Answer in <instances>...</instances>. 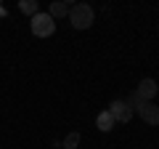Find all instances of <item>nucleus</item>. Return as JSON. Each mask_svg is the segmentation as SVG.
Instances as JSON below:
<instances>
[{
  "instance_id": "obj_1",
  "label": "nucleus",
  "mask_w": 159,
  "mask_h": 149,
  "mask_svg": "<svg viewBox=\"0 0 159 149\" xmlns=\"http://www.w3.org/2000/svg\"><path fill=\"white\" fill-rule=\"evenodd\" d=\"M93 19H96V13H93V8L88 3H74L69 8V24L74 29H88L93 24Z\"/></svg>"
},
{
  "instance_id": "obj_2",
  "label": "nucleus",
  "mask_w": 159,
  "mask_h": 149,
  "mask_svg": "<svg viewBox=\"0 0 159 149\" xmlns=\"http://www.w3.org/2000/svg\"><path fill=\"white\" fill-rule=\"evenodd\" d=\"M29 27H32V35H37V37H51V35L56 32V22H53L48 13H34L32 22H29Z\"/></svg>"
},
{
  "instance_id": "obj_3",
  "label": "nucleus",
  "mask_w": 159,
  "mask_h": 149,
  "mask_svg": "<svg viewBox=\"0 0 159 149\" xmlns=\"http://www.w3.org/2000/svg\"><path fill=\"white\" fill-rule=\"evenodd\" d=\"M106 112L114 117V123H130V117H133V109L127 107V101H119V99L109 104Z\"/></svg>"
},
{
  "instance_id": "obj_4",
  "label": "nucleus",
  "mask_w": 159,
  "mask_h": 149,
  "mask_svg": "<svg viewBox=\"0 0 159 149\" xmlns=\"http://www.w3.org/2000/svg\"><path fill=\"white\" fill-rule=\"evenodd\" d=\"M157 91H159L157 80H151V77H143V80L138 83V88H135V96L141 99V101H154Z\"/></svg>"
},
{
  "instance_id": "obj_5",
  "label": "nucleus",
  "mask_w": 159,
  "mask_h": 149,
  "mask_svg": "<svg viewBox=\"0 0 159 149\" xmlns=\"http://www.w3.org/2000/svg\"><path fill=\"white\" fill-rule=\"evenodd\" d=\"M135 112L143 117V123H148V125H159V107L154 101H143Z\"/></svg>"
},
{
  "instance_id": "obj_6",
  "label": "nucleus",
  "mask_w": 159,
  "mask_h": 149,
  "mask_svg": "<svg viewBox=\"0 0 159 149\" xmlns=\"http://www.w3.org/2000/svg\"><path fill=\"white\" fill-rule=\"evenodd\" d=\"M69 3H61V0H56V3H51V8H48V16L56 22V19H64V16H69Z\"/></svg>"
},
{
  "instance_id": "obj_7",
  "label": "nucleus",
  "mask_w": 159,
  "mask_h": 149,
  "mask_svg": "<svg viewBox=\"0 0 159 149\" xmlns=\"http://www.w3.org/2000/svg\"><path fill=\"white\" fill-rule=\"evenodd\" d=\"M96 128H98V131H103V133H109L114 128V117L109 115V112H101V115L96 117Z\"/></svg>"
},
{
  "instance_id": "obj_8",
  "label": "nucleus",
  "mask_w": 159,
  "mask_h": 149,
  "mask_svg": "<svg viewBox=\"0 0 159 149\" xmlns=\"http://www.w3.org/2000/svg\"><path fill=\"white\" fill-rule=\"evenodd\" d=\"M19 11H21V13H29V16L40 13V8H37V0H21V3H19Z\"/></svg>"
},
{
  "instance_id": "obj_9",
  "label": "nucleus",
  "mask_w": 159,
  "mask_h": 149,
  "mask_svg": "<svg viewBox=\"0 0 159 149\" xmlns=\"http://www.w3.org/2000/svg\"><path fill=\"white\" fill-rule=\"evenodd\" d=\"M64 147L66 149H77L80 147V133H69V136L64 138Z\"/></svg>"
},
{
  "instance_id": "obj_10",
  "label": "nucleus",
  "mask_w": 159,
  "mask_h": 149,
  "mask_svg": "<svg viewBox=\"0 0 159 149\" xmlns=\"http://www.w3.org/2000/svg\"><path fill=\"white\" fill-rule=\"evenodd\" d=\"M0 13H6V11H3V8H0Z\"/></svg>"
}]
</instances>
